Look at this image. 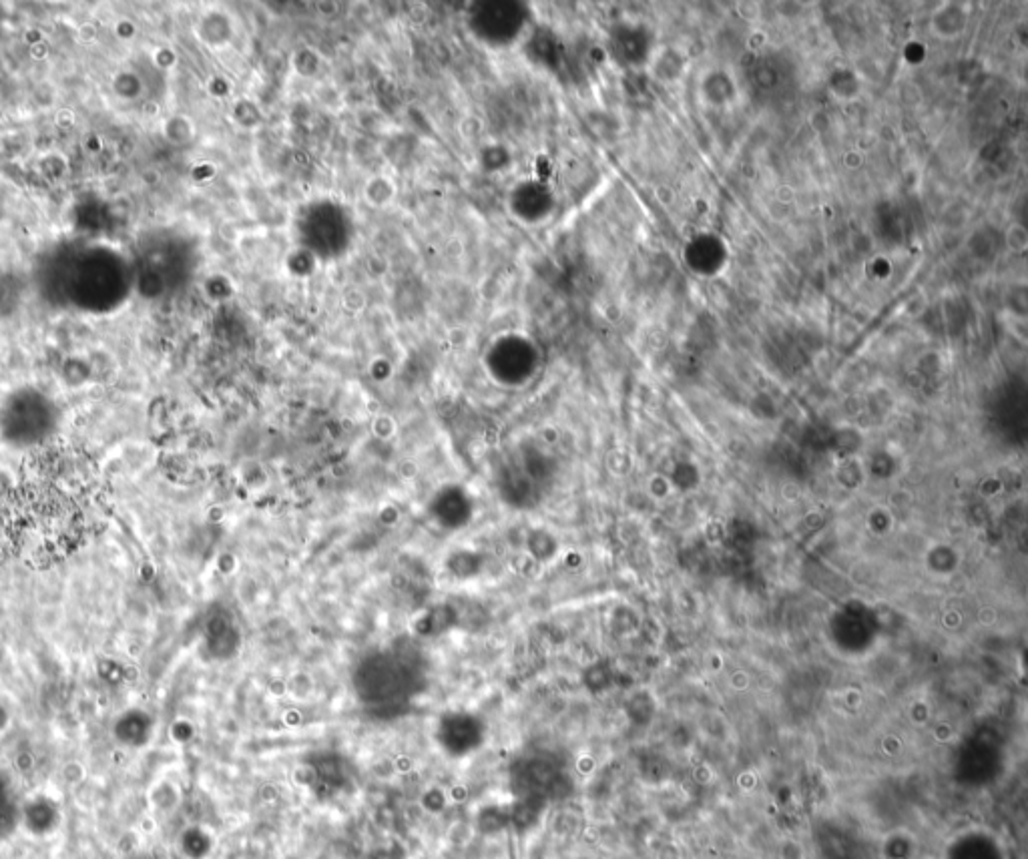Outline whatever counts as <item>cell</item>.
Wrapping results in <instances>:
<instances>
[{"label": "cell", "mask_w": 1028, "mask_h": 859, "mask_svg": "<svg viewBox=\"0 0 1028 859\" xmlns=\"http://www.w3.org/2000/svg\"><path fill=\"white\" fill-rule=\"evenodd\" d=\"M13 819H15L13 805H11L9 797H7V793L3 791V787H0V835L11 831Z\"/></svg>", "instance_id": "obj_1"}]
</instances>
